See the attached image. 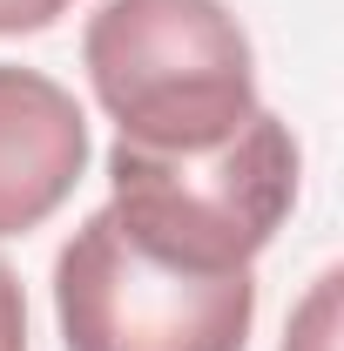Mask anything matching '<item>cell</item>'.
I'll return each mask as SVG.
<instances>
[{"instance_id":"277c9868","label":"cell","mask_w":344,"mask_h":351,"mask_svg":"<svg viewBox=\"0 0 344 351\" xmlns=\"http://www.w3.org/2000/svg\"><path fill=\"white\" fill-rule=\"evenodd\" d=\"M88 169V122L75 95L34 68L0 61V237L47 223Z\"/></svg>"},{"instance_id":"8992f818","label":"cell","mask_w":344,"mask_h":351,"mask_svg":"<svg viewBox=\"0 0 344 351\" xmlns=\"http://www.w3.org/2000/svg\"><path fill=\"white\" fill-rule=\"evenodd\" d=\"M0 351H27V298L7 263H0Z\"/></svg>"},{"instance_id":"7a4b0ae2","label":"cell","mask_w":344,"mask_h":351,"mask_svg":"<svg viewBox=\"0 0 344 351\" xmlns=\"http://www.w3.org/2000/svg\"><path fill=\"white\" fill-rule=\"evenodd\" d=\"M108 182H115L108 217L142 250L182 270H250V257L297 203V142L270 108H257L216 149H182V156L135 149L115 135Z\"/></svg>"},{"instance_id":"5b68a950","label":"cell","mask_w":344,"mask_h":351,"mask_svg":"<svg viewBox=\"0 0 344 351\" xmlns=\"http://www.w3.org/2000/svg\"><path fill=\"white\" fill-rule=\"evenodd\" d=\"M331 304H338V270L317 277V291H310V304H304V317H297V331H291L284 351H331Z\"/></svg>"},{"instance_id":"52a82bcc","label":"cell","mask_w":344,"mask_h":351,"mask_svg":"<svg viewBox=\"0 0 344 351\" xmlns=\"http://www.w3.org/2000/svg\"><path fill=\"white\" fill-rule=\"evenodd\" d=\"M75 0H0V34H34L47 21H61Z\"/></svg>"},{"instance_id":"6da1fadb","label":"cell","mask_w":344,"mask_h":351,"mask_svg":"<svg viewBox=\"0 0 344 351\" xmlns=\"http://www.w3.org/2000/svg\"><path fill=\"white\" fill-rule=\"evenodd\" d=\"M88 82L135 149H216L257 115V68L223 0H101Z\"/></svg>"},{"instance_id":"3957f363","label":"cell","mask_w":344,"mask_h":351,"mask_svg":"<svg viewBox=\"0 0 344 351\" xmlns=\"http://www.w3.org/2000/svg\"><path fill=\"white\" fill-rule=\"evenodd\" d=\"M54 311L68 351H243L257 284L250 270H182L95 210L54 263Z\"/></svg>"}]
</instances>
